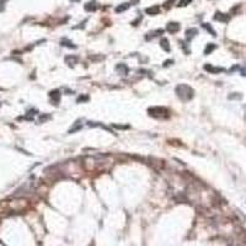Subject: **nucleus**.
<instances>
[{
    "instance_id": "f257e3e1",
    "label": "nucleus",
    "mask_w": 246,
    "mask_h": 246,
    "mask_svg": "<svg viewBox=\"0 0 246 246\" xmlns=\"http://www.w3.org/2000/svg\"><path fill=\"white\" fill-rule=\"evenodd\" d=\"M176 94L177 96L182 100V101H190L193 97V89L190 88L186 84H180L178 86H176Z\"/></svg>"
},
{
    "instance_id": "f03ea898",
    "label": "nucleus",
    "mask_w": 246,
    "mask_h": 246,
    "mask_svg": "<svg viewBox=\"0 0 246 246\" xmlns=\"http://www.w3.org/2000/svg\"><path fill=\"white\" fill-rule=\"evenodd\" d=\"M149 115L156 118H162V117H167L169 116V111L164 107H151L148 110Z\"/></svg>"
},
{
    "instance_id": "7ed1b4c3",
    "label": "nucleus",
    "mask_w": 246,
    "mask_h": 246,
    "mask_svg": "<svg viewBox=\"0 0 246 246\" xmlns=\"http://www.w3.org/2000/svg\"><path fill=\"white\" fill-rule=\"evenodd\" d=\"M166 30L170 33H176V32L180 31V23L178 22H169L167 26H166Z\"/></svg>"
},
{
    "instance_id": "20e7f679",
    "label": "nucleus",
    "mask_w": 246,
    "mask_h": 246,
    "mask_svg": "<svg viewBox=\"0 0 246 246\" xmlns=\"http://www.w3.org/2000/svg\"><path fill=\"white\" fill-rule=\"evenodd\" d=\"M49 96H51V100L53 102V105H58L59 104V100H60V94L58 90H54V91H51L49 92Z\"/></svg>"
},
{
    "instance_id": "39448f33",
    "label": "nucleus",
    "mask_w": 246,
    "mask_h": 246,
    "mask_svg": "<svg viewBox=\"0 0 246 246\" xmlns=\"http://www.w3.org/2000/svg\"><path fill=\"white\" fill-rule=\"evenodd\" d=\"M145 12H146L148 15H151V16L158 15V14L160 12V6H159V5H153V6H150V7H146V9H145Z\"/></svg>"
},
{
    "instance_id": "423d86ee",
    "label": "nucleus",
    "mask_w": 246,
    "mask_h": 246,
    "mask_svg": "<svg viewBox=\"0 0 246 246\" xmlns=\"http://www.w3.org/2000/svg\"><path fill=\"white\" fill-rule=\"evenodd\" d=\"M204 69L207 70V72H209V73H212V74H218V73H220V72H224V69L223 68H219V67H213V65H204Z\"/></svg>"
},
{
    "instance_id": "0eeeda50",
    "label": "nucleus",
    "mask_w": 246,
    "mask_h": 246,
    "mask_svg": "<svg viewBox=\"0 0 246 246\" xmlns=\"http://www.w3.org/2000/svg\"><path fill=\"white\" fill-rule=\"evenodd\" d=\"M162 32H164L162 30H155V31H151V32H148V33H146V36H145V38H146V41H149V39H153L154 37H156V36L161 35Z\"/></svg>"
},
{
    "instance_id": "6e6552de",
    "label": "nucleus",
    "mask_w": 246,
    "mask_h": 246,
    "mask_svg": "<svg viewBox=\"0 0 246 246\" xmlns=\"http://www.w3.org/2000/svg\"><path fill=\"white\" fill-rule=\"evenodd\" d=\"M197 33H198L197 28H188V30L186 31V38H187V41H191Z\"/></svg>"
},
{
    "instance_id": "1a4fd4ad",
    "label": "nucleus",
    "mask_w": 246,
    "mask_h": 246,
    "mask_svg": "<svg viewBox=\"0 0 246 246\" xmlns=\"http://www.w3.org/2000/svg\"><path fill=\"white\" fill-rule=\"evenodd\" d=\"M214 20L217 21H222V22H227L229 20V16L225 15V14H222V12H217L215 16H214Z\"/></svg>"
},
{
    "instance_id": "9d476101",
    "label": "nucleus",
    "mask_w": 246,
    "mask_h": 246,
    "mask_svg": "<svg viewBox=\"0 0 246 246\" xmlns=\"http://www.w3.org/2000/svg\"><path fill=\"white\" fill-rule=\"evenodd\" d=\"M160 47H161L165 52H170V51H171V48H170V46H169L167 38H161V41H160Z\"/></svg>"
},
{
    "instance_id": "9b49d317",
    "label": "nucleus",
    "mask_w": 246,
    "mask_h": 246,
    "mask_svg": "<svg viewBox=\"0 0 246 246\" xmlns=\"http://www.w3.org/2000/svg\"><path fill=\"white\" fill-rule=\"evenodd\" d=\"M65 63L68 65H74V64L78 63V57H75V55H68V57H65Z\"/></svg>"
},
{
    "instance_id": "f8f14e48",
    "label": "nucleus",
    "mask_w": 246,
    "mask_h": 246,
    "mask_svg": "<svg viewBox=\"0 0 246 246\" xmlns=\"http://www.w3.org/2000/svg\"><path fill=\"white\" fill-rule=\"evenodd\" d=\"M60 44H62V46H65V47H68V48H76V46L73 44V42L69 41V39H67V38H63V39L60 41Z\"/></svg>"
},
{
    "instance_id": "ddd939ff",
    "label": "nucleus",
    "mask_w": 246,
    "mask_h": 246,
    "mask_svg": "<svg viewBox=\"0 0 246 246\" xmlns=\"http://www.w3.org/2000/svg\"><path fill=\"white\" fill-rule=\"evenodd\" d=\"M79 129H81V121H80V120L74 123V125L69 129V133H75V132L79 130Z\"/></svg>"
},
{
    "instance_id": "4468645a",
    "label": "nucleus",
    "mask_w": 246,
    "mask_h": 246,
    "mask_svg": "<svg viewBox=\"0 0 246 246\" xmlns=\"http://www.w3.org/2000/svg\"><path fill=\"white\" fill-rule=\"evenodd\" d=\"M129 6H130V2H124V4H121L120 6L116 7V12H123V11H125Z\"/></svg>"
},
{
    "instance_id": "2eb2a0df",
    "label": "nucleus",
    "mask_w": 246,
    "mask_h": 246,
    "mask_svg": "<svg viewBox=\"0 0 246 246\" xmlns=\"http://www.w3.org/2000/svg\"><path fill=\"white\" fill-rule=\"evenodd\" d=\"M96 4L95 2H88L86 5H85V10L86 11H95L96 10Z\"/></svg>"
},
{
    "instance_id": "dca6fc26",
    "label": "nucleus",
    "mask_w": 246,
    "mask_h": 246,
    "mask_svg": "<svg viewBox=\"0 0 246 246\" xmlns=\"http://www.w3.org/2000/svg\"><path fill=\"white\" fill-rule=\"evenodd\" d=\"M214 49H215V44L209 43V44L206 47V49H204V54H209V53H212Z\"/></svg>"
},
{
    "instance_id": "f3484780",
    "label": "nucleus",
    "mask_w": 246,
    "mask_h": 246,
    "mask_svg": "<svg viewBox=\"0 0 246 246\" xmlns=\"http://www.w3.org/2000/svg\"><path fill=\"white\" fill-rule=\"evenodd\" d=\"M116 69H117L118 72H121L123 75H125V74L128 73V68H127L124 64H120V65H117V67H116Z\"/></svg>"
},
{
    "instance_id": "a211bd4d",
    "label": "nucleus",
    "mask_w": 246,
    "mask_h": 246,
    "mask_svg": "<svg viewBox=\"0 0 246 246\" xmlns=\"http://www.w3.org/2000/svg\"><path fill=\"white\" fill-rule=\"evenodd\" d=\"M191 2H192V0H180L178 4H177V6H178V7H185V6L190 5Z\"/></svg>"
},
{
    "instance_id": "6ab92c4d",
    "label": "nucleus",
    "mask_w": 246,
    "mask_h": 246,
    "mask_svg": "<svg viewBox=\"0 0 246 246\" xmlns=\"http://www.w3.org/2000/svg\"><path fill=\"white\" fill-rule=\"evenodd\" d=\"M203 27H204V28H207L208 31H211V33H212L213 36H215V31H214V30H213L211 26H208V23H203Z\"/></svg>"
},
{
    "instance_id": "aec40b11",
    "label": "nucleus",
    "mask_w": 246,
    "mask_h": 246,
    "mask_svg": "<svg viewBox=\"0 0 246 246\" xmlns=\"http://www.w3.org/2000/svg\"><path fill=\"white\" fill-rule=\"evenodd\" d=\"M174 1H175V0H167V1H166V2H165V7H169V6H170V5H169V4H172V2H174Z\"/></svg>"
},
{
    "instance_id": "412c9836",
    "label": "nucleus",
    "mask_w": 246,
    "mask_h": 246,
    "mask_svg": "<svg viewBox=\"0 0 246 246\" xmlns=\"http://www.w3.org/2000/svg\"><path fill=\"white\" fill-rule=\"evenodd\" d=\"M139 2V0H130V5H137Z\"/></svg>"
},
{
    "instance_id": "4be33fe9",
    "label": "nucleus",
    "mask_w": 246,
    "mask_h": 246,
    "mask_svg": "<svg viewBox=\"0 0 246 246\" xmlns=\"http://www.w3.org/2000/svg\"><path fill=\"white\" fill-rule=\"evenodd\" d=\"M241 73H243V75H246V67L241 68Z\"/></svg>"
}]
</instances>
